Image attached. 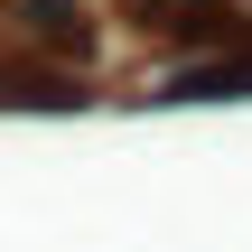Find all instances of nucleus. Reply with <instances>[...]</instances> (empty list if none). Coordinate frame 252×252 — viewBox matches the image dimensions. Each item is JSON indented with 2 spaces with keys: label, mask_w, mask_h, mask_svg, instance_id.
<instances>
[{
  "label": "nucleus",
  "mask_w": 252,
  "mask_h": 252,
  "mask_svg": "<svg viewBox=\"0 0 252 252\" xmlns=\"http://www.w3.org/2000/svg\"><path fill=\"white\" fill-rule=\"evenodd\" d=\"M9 19H19L28 37L65 47V56H94V28H84V9H75V0H9Z\"/></svg>",
  "instance_id": "obj_2"
},
{
  "label": "nucleus",
  "mask_w": 252,
  "mask_h": 252,
  "mask_svg": "<svg viewBox=\"0 0 252 252\" xmlns=\"http://www.w3.org/2000/svg\"><path fill=\"white\" fill-rule=\"evenodd\" d=\"M252 94V56H224V65H178L159 84V103H243Z\"/></svg>",
  "instance_id": "obj_1"
}]
</instances>
